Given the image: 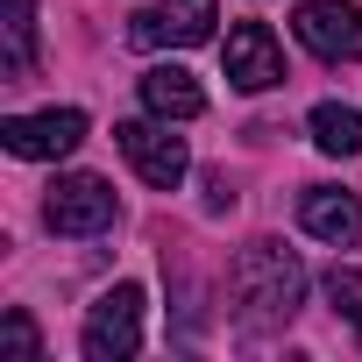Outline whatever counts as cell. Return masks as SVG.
Listing matches in <instances>:
<instances>
[{
    "mask_svg": "<svg viewBox=\"0 0 362 362\" xmlns=\"http://www.w3.org/2000/svg\"><path fill=\"white\" fill-rule=\"evenodd\" d=\"M235 320L249 327V334H270V327H284L291 313H298V298H305V263L284 249V242H249L242 256H235Z\"/></svg>",
    "mask_w": 362,
    "mask_h": 362,
    "instance_id": "6da1fadb",
    "label": "cell"
},
{
    "mask_svg": "<svg viewBox=\"0 0 362 362\" xmlns=\"http://www.w3.org/2000/svg\"><path fill=\"white\" fill-rule=\"evenodd\" d=\"M114 135H121V156L135 163L142 185H156V192H177V185H185L192 156H185V135H170L163 114H156V121H121Z\"/></svg>",
    "mask_w": 362,
    "mask_h": 362,
    "instance_id": "7a4b0ae2",
    "label": "cell"
},
{
    "mask_svg": "<svg viewBox=\"0 0 362 362\" xmlns=\"http://www.w3.org/2000/svg\"><path fill=\"white\" fill-rule=\"evenodd\" d=\"M214 22H221V0H156V8H142V15H128V43L135 50H192V43H206L214 36Z\"/></svg>",
    "mask_w": 362,
    "mask_h": 362,
    "instance_id": "3957f363",
    "label": "cell"
},
{
    "mask_svg": "<svg viewBox=\"0 0 362 362\" xmlns=\"http://www.w3.org/2000/svg\"><path fill=\"white\" fill-rule=\"evenodd\" d=\"M135 348H142V284H114L86 313V362H128Z\"/></svg>",
    "mask_w": 362,
    "mask_h": 362,
    "instance_id": "277c9868",
    "label": "cell"
},
{
    "mask_svg": "<svg viewBox=\"0 0 362 362\" xmlns=\"http://www.w3.org/2000/svg\"><path fill=\"white\" fill-rule=\"evenodd\" d=\"M0 142H8V156H22V163H50V156H71L86 142V114L78 107L8 114V121H0Z\"/></svg>",
    "mask_w": 362,
    "mask_h": 362,
    "instance_id": "5b68a950",
    "label": "cell"
},
{
    "mask_svg": "<svg viewBox=\"0 0 362 362\" xmlns=\"http://www.w3.org/2000/svg\"><path fill=\"white\" fill-rule=\"evenodd\" d=\"M43 221H50V235H100V228H114V185L93 170H71L50 185Z\"/></svg>",
    "mask_w": 362,
    "mask_h": 362,
    "instance_id": "8992f818",
    "label": "cell"
},
{
    "mask_svg": "<svg viewBox=\"0 0 362 362\" xmlns=\"http://www.w3.org/2000/svg\"><path fill=\"white\" fill-rule=\"evenodd\" d=\"M291 29L327 64H355L362 57V8H355V0H305V8L291 15Z\"/></svg>",
    "mask_w": 362,
    "mask_h": 362,
    "instance_id": "52a82bcc",
    "label": "cell"
},
{
    "mask_svg": "<svg viewBox=\"0 0 362 362\" xmlns=\"http://www.w3.org/2000/svg\"><path fill=\"white\" fill-rule=\"evenodd\" d=\"M221 64H228V86H235V93H270V86H284V50H277L270 22H235Z\"/></svg>",
    "mask_w": 362,
    "mask_h": 362,
    "instance_id": "ba28073f",
    "label": "cell"
},
{
    "mask_svg": "<svg viewBox=\"0 0 362 362\" xmlns=\"http://www.w3.org/2000/svg\"><path fill=\"white\" fill-rule=\"evenodd\" d=\"M298 221H305V235H320V242H334V249H355V242H362V199L341 192V185H305Z\"/></svg>",
    "mask_w": 362,
    "mask_h": 362,
    "instance_id": "9c48e42d",
    "label": "cell"
},
{
    "mask_svg": "<svg viewBox=\"0 0 362 362\" xmlns=\"http://www.w3.org/2000/svg\"><path fill=\"white\" fill-rule=\"evenodd\" d=\"M142 107L163 114V121H199L206 114V93H199V78L185 64H149L142 71Z\"/></svg>",
    "mask_w": 362,
    "mask_h": 362,
    "instance_id": "30bf717a",
    "label": "cell"
},
{
    "mask_svg": "<svg viewBox=\"0 0 362 362\" xmlns=\"http://www.w3.org/2000/svg\"><path fill=\"white\" fill-rule=\"evenodd\" d=\"M305 128H313V142H320L327 156H362V114H355V107H341V100H320Z\"/></svg>",
    "mask_w": 362,
    "mask_h": 362,
    "instance_id": "8fae6325",
    "label": "cell"
},
{
    "mask_svg": "<svg viewBox=\"0 0 362 362\" xmlns=\"http://www.w3.org/2000/svg\"><path fill=\"white\" fill-rule=\"evenodd\" d=\"M8 78L36 71V0H8V57H0Z\"/></svg>",
    "mask_w": 362,
    "mask_h": 362,
    "instance_id": "7c38bea8",
    "label": "cell"
},
{
    "mask_svg": "<svg viewBox=\"0 0 362 362\" xmlns=\"http://www.w3.org/2000/svg\"><path fill=\"white\" fill-rule=\"evenodd\" d=\"M327 305L362 327V270H355V263H334V270H327Z\"/></svg>",
    "mask_w": 362,
    "mask_h": 362,
    "instance_id": "4fadbf2b",
    "label": "cell"
},
{
    "mask_svg": "<svg viewBox=\"0 0 362 362\" xmlns=\"http://www.w3.org/2000/svg\"><path fill=\"white\" fill-rule=\"evenodd\" d=\"M0 348H8V355H22V362H36V355H43L36 320H29V313H8V320H0Z\"/></svg>",
    "mask_w": 362,
    "mask_h": 362,
    "instance_id": "5bb4252c",
    "label": "cell"
}]
</instances>
